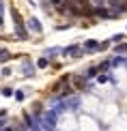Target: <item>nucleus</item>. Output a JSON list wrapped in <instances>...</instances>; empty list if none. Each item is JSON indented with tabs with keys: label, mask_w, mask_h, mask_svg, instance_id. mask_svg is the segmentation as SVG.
Instances as JSON below:
<instances>
[{
	"label": "nucleus",
	"mask_w": 127,
	"mask_h": 131,
	"mask_svg": "<svg viewBox=\"0 0 127 131\" xmlns=\"http://www.w3.org/2000/svg\"><path fill=\"white\" fill-rule=\"evenodd\" d=\"M80 52H82V47H78V45H73V47H67V50H63V54H65V56H78Z\"/></svg>",
	"instance_id": "obj_1"
},
{
	"label": "nucleus",
	"mask_w": 127,
	"mask_h": 131,
	"mask_svg": "<svg viewBox=\"0 0 127 131\" xmlns=\"http://www.w3.org/2000/svg\"><path fill=\"white\" fill-rule=\"evenodd\" d=\"M84 50H86V52L99 50V43H97V41H86V43H84Z\"/></svg>",
	"instance_id": "obj_2"
},
{
	"label": "nucleus",
	"mask_w": 127,
	"mask_h": 131,
	"mask_svg": "<svg viewBox=\"0 0 127 131\" xmlns=\"http://www.w3.org/2000/svg\"><path fill=\"white\" fill-rule=\"evenodd\" d=\"M28 26H30V30H35V32H41V26H39V21H37L35 17L28 19Z\"/></svg>",
	"instance_id": "obj_3"
},
{
	"label": "nucleus",
	"mask_w": 127,
	"mask_h": 131,
	"mask_svg": "<svg viewBox=\"0 0 127 131\" xmlns=\"http://www.w3.org/2000/svg\"><path fill=\"white\" fill-rule=\"evenodd\" d=\"M84 82H86L84 78H75V82H73V84H75V88H78V90H80V88H82V86H84Z\"/></svg>",
	"instance_id": "obj_4"
},
{
	"label": "nucleus",
	"mask_w": 127,
	"mask_h": 131,
	"mask_svg": "<svg viewBox=\"0 0 127 131\" xmlns=\"http://www.w3.org/2000/svg\"><path fill=\"white\" fill-rule=\"evenodd\" d=\"M47 62H50V60H47V58H39V62H37V64H39V67H41V69H45V67H47Z\"/></svg>",
	"instance_id": "obj_5"
},
{
	"label": "nucleus",
	"mask_w": 127,
	"mask_h": 131,
	"mask_svg": "<svg viewBox=\"0 0 127 131\" xmlns=\"http://www.w3.org/2000/svg\"><path fill=\"white\" fill-rule=\"evenodd\" d=\"M123 39H125L123 35H116V37H112V41H114V43H121V41H123Z\"/></svg>",
	"instance_id": "obj_6"
},
{
	"label": "nucleus",
	"mask_w": 127,
	"mask_h": 131,
	"mask_svg": "<svg viewBox=\"0 0 127 131\" xmlns=\"http://www.w3.org/2000/svg\"><path fill=\"white\" fill-rule=\"evenodd\" d=\"M123 52H127V45H119L116 47V54H123Z\"/></svg>",
	"instance_id": "obj_7"
},
{
	"label": "nucleus",
	"mask_w": 127,
	"mask_h": 131,
	"mask_svg": "<svg viewBox=\"0 0 127 131\" xmlns=\"http://www.w3.org/2000/svg\"><path fill=\"white\" fill-rule=\"evenodd\" d=\"M0 131H15V129H13V127H2Z\"/></svg>",
	"instance_id": "obj_8"
},
{
	"label": "nucleus",
	"mask_w": 127,
	"mask_h": 131,
	"mask_svg": "<svg viewBox=\"0 0 127 131\" xmlns=\"http://www.w3.org/2000/svg\"><path fill=\"white\" fill-rule=\"evenodd\" d=\"M52 2H54V4H63V0H52Z\"/></svg>",
	"instance_id": "obj_9"
}]
</instances>
